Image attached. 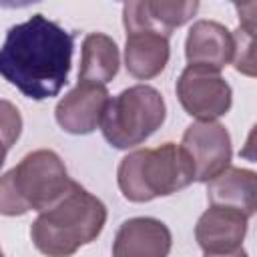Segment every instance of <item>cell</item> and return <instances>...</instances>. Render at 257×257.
<instances>
[{"instance_id": "obj_2", "label": "cell", "mask_w": 257, "mask_h": 257, "mask_svg": "<svg viewBox=\"0 0 257 257\" xmlns=\"http://www.w3.org/2000/svg\"><path fill=\"white\" fill-rule=\"evenodd\" d=\"M106 223V207L78 183L50 209L42 211L32 227L34 247L48 257H70L94 241Z\"/></svg>"}, {"instance_id": "obj_14", "label": "cell", "mask_w": 257, "mask_h": 257, "mask_svg": "<svg viewBox=\"0 0 257 257\" xmlns=\"http://www.w3.org/2000/svg\"><path fill=\"white\" fill-rule=\"evenodd\" d=\"M169 38L151 30L126 32L124 64L128 74L141 80L155 78L161 74L169 62Z\"/></svg>"}, {"instance_id": "obj_5", "label": "cell", "mask_w": 257, "mask_h": 257, "mask_svg": "<svg viewBox=\"0 0 257 257\" xmlns=\"http://www.w3.org/2000/svg\"><path fill=\"white\" fill-rule=\"evenodd\" d=\"M167 116L161 92L149 84H135L110 98L100 131L114 149H133L145 143Z\"/></svg>"}, {"instance_id": "obj_8", "label": "cell", "mask_w": 257, "mask_h": 257, "mask_svg": "<svg viewBox=\"0 0 257 257\" xmlns=\"http://www.w3.org/2000/svg\"><path fill=\"white\" fill-rule=\"evenodd\" d=\"M108 102L106 86L78 80V84L56 104L54 116L62 131L70 135H88L100 126Z\"/></svg>"}, {"instance_id": "obj_16", "label": "cell", "mask_w": 257, "mask_h": 257, "mask_svg": "<svg viewBox=\"0 0 257 257\" xmlns=\"http://www.w3.org/2000/svg\"><path fill=\"white\" fill-rule=\"evenodd\" d=\"M233 38H235V54H233L235 70L245 76L257 78V32H245L237 28L233 32Z\"/></svg>"}, {"instance_id": "obj_3", "label": "cell", "mask_w": 257, "mask_h": 257, "mask_svg": "<svg viewBox=\"0 0 257 257\" xmlns=\"http://www.w3.org/2000/svg\"><path fill=\"white\" fill-rule=\"evenodd\" d=\"M116 181L124 199L147 203L189 187L195 181V167L181 145L165 143L128 153L118 165Z\"/></svg>"}, {"instance_id": "obj_7", "label": "cell", "mask_w": 257, "mask_h": 257, "mask_svg": "<svg viewBox=\"0 0 257 257\" xmlns=\"http://www.w3.org/2000/svg\"><path fill=\"white\" fill-rule=\"evenodd\" d=\"M181 147L193 161L195 181L209 183L231 163V137L227 128L217 120H197L187 126Z\"/></svg>"}, {"instance_id": "obj_15", "label": "cell", "mask_w": 257, "mask_h": 257, "mask_svg": "<svg viewBox=\"0 0 257 257\" xmlns=\"http://www.w3.org/2000/svg\"><path fill=\"white\" fill-rule=\"evenodd\" d=\"M118 48L114 40L102 32H92L82 42V56H80V70L78 80L106 84L118 72Z\"/></svg>"}, {"instance_id": "obj_10", "label": "cell", "mask_w": 257, "mask_h": 257, "mask_svg": "<svg viewBox=\"0 0 257 257\" xmlns=\"http://www.w3.org/2000/svg\"><path fill=\"white\" fill-rule=\"evenodd\" d=\"M169 227L153 217L126 219L112 241V257H167L171 251Z\"/></svg>"}, {"instance_id": "obj_12", "label": "cell", "mask_w": 257, "mask_h": 257, "mask_svg": "<svg viewBox=\"0 0 257 257\" xmlns=\"http://www.w3.org/2000/svg\"><path fill=\"white\" fill-rule=\"evenodd\" d=\"M247 217L235 209L211 205L195 225V239L203 253H229L241 247Z\"/></svg>"}, {"instance_id": "obj_11", "label": "cell", "mask_w": 257, "mask_h": 257, "mask_svg": "<svg viewBox=\"0 0 257 257\" xmlns=\"http://www.w3.org/2000/svg\"><path fill=\"white\" fill-rule=\"evenodd\" d=\"M235 38L233 32L215 20H199L191 26L185 40V56L189 64L221 70L233 62Z\"/></svg>"}, {"instance_id": "obj_17", "label": "cell", "mask_w": 257, "mask_h": 257, "mask_svg": "<svg viewBox=\"0 0 257 257\" xmlns=\"http://www.w3.org/2000/svg\"><path fill=\"white\" fill-rule=\"evenodd\" d=\"M233 8L239 16V28L245 32H257V2H237Z\"/></svg>"}, {"instance_id": "obj_6", "label": "cell", "mask_w": 257, "mask_h": 257, "mask_svg": "<svg viewBox=\"0 0 257 257\" xmlns=\"http://www.w3.org/2000/svg\"><path fill=\"white\" fill-rule=\"evenodd\" d=\"M177 96L187 114L197 120H215L231 108V86L213 68L189 64L177 80Z\"/></svg>"}, {"instance_id": "obj_13", "label": "cell", "mask_w": 257, "mask_h": 257, "mask_svg": "<svg viewBox=\"0 0 257 257\" xmlns=\"http://www.w3.org/2000/svg\"><path fill=\"white\" fill-rule=\"evenodd\" d=\"M207 199L215 207L243 213L247 219L257 213V173L229 167L207 183Z\"/></svg>"}, {"instance_id": "obj_19", "label": "cell", "mask_w": 257, "mask_h": 257, "mask_svg": "<svg viewBox=\"0 0 257 257\" xmlns=\"http://www.w3.org/2000/svg\"><path fill=\"white\" fill-rule=\"evenodd\" d=\"M203 257H247V253L243 247H239V249L229 251V253H203Z\"/></svg>"}, {"instance_id": "obj_4", "label": "cell", "mask_w": 257, "mask_h": 257, "mask_svg": "<svg viewBox=\"0 0 257 257\" xmlns=\"http://www.w3.org/2000/svg\"><path fill=\"white\" fill-rule=\"evenodd\" d=\"M66 167L54 151L40 149L28 153L0 181V211L4 215H24L54 207L72 187Z\"/></svg>"}, {"instance_id": "obj_18", "label": "cell", "mask_w": 257, "mask_h": 257, "mask_svg": "<svg viewBox=\"0 0 257 257\" xmlns=\"http://www.w3.org/2000/svg\"><path fill=\"white\" fill-rule=\"evenodd\" d=\"M239 157L245 159V161H251V163H257V124L249 131L247 135V141L243 145V149L239 151Z\"/></svg>"}, {"instance_id": "obj_1", "label": "cell", "mask_w": 257, "mask_h": 257, "mask_svg": "<svg viewBox=\"0 0 257 257\" xmlns=\"http://www.w3.org/2000/svg\"><path fill=\"white\" fill-rule=\"evenodd\" d=\"M74 50V34L44 14L6 32L0 50V72L32 100L56 96L68 80Z\"/></svg>"}, {"instance_id": "obj_9", "label": "cell", "mask_w": 257, "mask_h": 257, "mask_svg": "<svg viewBox=\"0 0 257 257\" xmlns=\"http://www.w3.org/2000/svg\"><path fill=\"white\" fill-rule=\"evenodd\" d=\"M199 2H167V0H143V2H126L122 6V22L126 32L133 30H151L163 36H171L175 28L183 26L197 12Z\"/></svg>"}]
</instances>
